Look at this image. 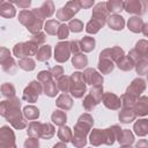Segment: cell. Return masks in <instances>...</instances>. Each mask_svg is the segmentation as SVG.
Segmentation results:
<instances>
[{
  "label": "cell",
  "instance_id": "cell-2",
  "mask_svg": "<svg viewBox=\"0 0 148 148\" xmlns=\"http://www.w3.org/2000/svg\"><path fill=\"white\" fill-rule=\"evenodd\" d=\"M109 25L114 30H121L124 27V20L121 16L113 15L109 18Z\"/></svg>",
  "mask_w": 148,
  "mask_h": 148
},
{
  "label": "cell",
  "instance_id": "cell-6",
  "mask_svg": "<svg viewBox=\"0 0 148 148\" xmlns=\"http://www.w3.org/2000/svg\"><path fill=\"white\" fill-rule=\"evenodd\" d=\"M138 113L139 114H146L148 113V98L147 97H142L141 101H140V104H138Z\"/></svg>",
  "mask_w": 148,
  "mask_h": 148
},
{
  "label": "cell",
  "instance_id": "cell-3",
  "mask_svg": "<svg viewBox=\"0 0 148 148\" xmlns=\"http://www.w3.org/2000/svg\"><path fill=\"white\" fill-rule=\"evenodd\" d=\"M135 133L139 135H145L146 133H148V120L143 119V120H139L135 126H134Z\"/></svg>",
  "mask_w": 148,
  "mask_h": 148
},
{
  "label": "cell",
  "instance_id": "cell-8",
  "mask_svg": "<svg viewBox=\"0 0 148 148\" xmlns=\"http://www.w3.org/2000/svg\"><path fill=\"white\" fill-rule=\"evenodd\" d=\"M81 44H82V49H83L84 51H90V50L94 49L95 40H94L92 38H90V37H84V38L82 39Z\"/></svg>",
  "mask_w": 148,
  "mask_h": 148
},
{
  "label": "cell",
  "instance_id": "cell-7",
  "mask_svg": "<svg viewBox=\"0 0 148 148\" xmlns=\"http://www.w3.org/2000/svg\"><path fill=\"white\" fill-rule=\"evenodd\" d=\"M140 5L141 2H126L124 6L126 8V10L128 13H141L139 9H140Z\"/></svg>",
  "mask_w": 148,
  "mask_h": 148
},
{
  "label": "cell",
  "instance_id": "cell-1",
  "mask_svg": "<svg viewBox=\"0 0 148 148\" xmlns=\"http://www.w3.org/2000/svg\"><path fill=\"white\" fill-rule=\"evenodd\" d=\"M68 53H69V49H68V44L67 43H59L56 47V56L54 58L58 61H65L68 58Z\"/></svg>",
  "mask_w": 148,
  "mask_h": 148
},
{
  "label": "cell",
  "instance_id": "cell-9",
  "mask_svg": "<svg viewBox=\"0 0 148 148\" xmlns=\"http://www.w3.org/2000/svg\"><path fill=\"white\" fill-rule=\"evenodd\" d=\"M52 120L57 125H61V124H64L66 121V114L62 113V112H60V111H57V112H54L52 114Z\"/></svg>",
  "mask_w": 148,
  "mask_h": 148
},
{
  "label": "cell",
  "instance_id": "cell-11",
  "mask_svg": "<svg viewBox=\"0 0 148 148\" xmlns=\"http://www.w3.org/2000/svg\"><path fill=\"white\" fill-rule=\"evenodd\" d=\"M106 5L109 6V10H111V12H118V10H120L121 8H123V6L125 5V3H123V2H114V1H112V2H106Z\"/></svg>",
  "mask_w": 148,
  "mask_h": 148
},
{
  "label": "cell",
  "instance_id": "cell-15",
  "mask_svg": "<svg viewBox=\"0 0 148 148\" xmlns=\"http://www.w3.org/2000/svg\"><path fill=\"white\" fill-rule=\"evenodd\" d=\"M143 34H145L146 36H148V24L145 25V28H143Z\"/></svg>",
  "mask_w": 148,
  "mask_h": 148
},
{
  "label": "cell",
  "instance_id": "cell-14",
  "mask_svg": "<svg viewBox=\"0 0 148 148\" xmlns=\"http://www.w3.org/2000/svg\"><path fill=\"white\" fill-rule=\"evenodd\" d=\"M18 6H22V7H28L29 5H30V1H28V2H16Z\"/></svg>",
  "mask_w": 148,
  "mask_h": 148
},
{
  "label": "cell",
  "instance_id": "cell-5",
  "mask_svg": "<svg viewBox=\"0 0 148 148\" xmlns=\"http://www.w3.org/2000/svg\"><path fill=\"white\" fill-rule=\"evenodd\" d=\"M86 64H87V58L82 54H77L73 58V65L77 68H82L83 66H86Z\"/></svg>",
  "mask_w": 148,
  "mask_h": 148
},
{
  "label": "cell",
  "instance_id": "cell-4",
  "mask_svg": "<svg viewBox=\"0 0 148 148\" xmlns=\"http://www.w3.org/2000/svg\"><path fill=\"white\" fill-rule=\"evenodd\" d=\"M141 25H142V20L139 18V17H132L130 21H128V28L134 31V32H138L140 31L141 29Z\"/></svg>",
  "mask_w": 148,
  "mask_h": 148
},
{
  "label": "cell",
  "instance_id": "cell-13",
  "mask_svg": "<svg viewBox=\"0 0 148 148\" xmlns=\"http://www.w3.org/2000/svg\"><path fill=\"white\" fill-rule=\"evenodd\" d=\"M68 35V30H67V27L66 25H61L59 28V32H58V36L59 38H66Z\"/></svg>",
  "mask_w": 148,
  "mask_h": 148
},
{
  "label": "cell",
  "instance_id": "cell-12",
  "mask_svg": "<svg viewBox=\"0 0 148 148\" xmlns=\"http://www.w3.org/2000/svg\"><path fill=\"white\" fill-rule=\"evenodd\" d=\"M69 28H71V30L72 31H80V30H82V23L80 22V21H77V20H74V21H71V23H69Z\"/></svg>",
  "mask_w": 148,
  "mask_h": 148
},
{
  "label": "cell",
  "instance_id": "cell-10",
  "mask_svg": "<svg viewBox=\"0 0 148 148\" xmlns=\"http://www.w3.org/2000/svg\"><path fill=\"white\" fill-rule=\"evenodd\" d=\"M24 113H25V116L28 118H37L38 114H39L38 110L35 109V108H32V106H27L24 109Z\"/></svg>",
  "mask_w": 148,
  "mask_h": 148
}]
</instances>
